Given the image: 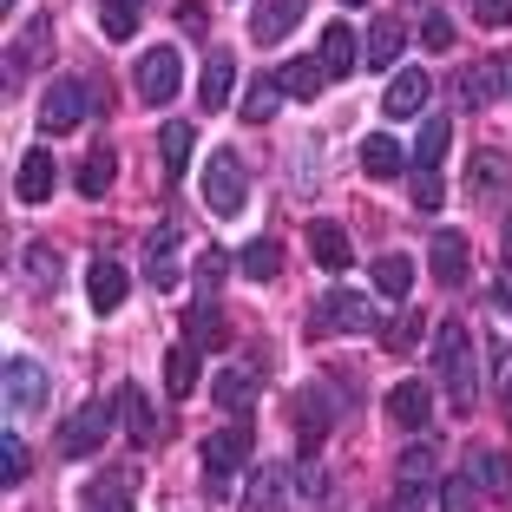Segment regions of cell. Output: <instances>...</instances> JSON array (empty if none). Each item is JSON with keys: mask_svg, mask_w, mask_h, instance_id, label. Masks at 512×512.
Wrapping results in <instances>:
<instances>
[{"mask_svg": "<svg viewBox=\"0 0 512 512\" xmlns=\"http://www.w3.org/2000/svg\"><path fill=\"white\" fill-rule=\"evenodd\" d=\"M237 263H243V276H250V283H270V276L283 270V243H276V237H250Z\"/></svg>", "mask_w": 512, "mask_h": 512, "instance_id": "1f68e13d", "label": "cell"}, {"mask_svg": "<svg viewBox=\"0 0 512 512\" xmlns=\"http://www.w3.org/2000/svg\"><path fill=\"white\" fill-rule=\"evenodd\" d=\"M7 7H14V0H7Z\"/></svg>", "mask_w": 512, "mask_h": 512, "instance_id": "11a10c76", "label": "cell"}, {"mask_svg": "<svg viewBox=\"0 0 512 512\" xmlns=\"http://www.w3.org/2000/svg\"><path fill=\"white\" fill-rule=\"evenodd\" d=\"M14 191L27 197V204H46V197H53V158H46V145H33L27 158H20V171H14Z\"/></svg>", "mask_w": 512, "mask_h": 512, "instance_id": "cb8c5ba5", "label": "cell"}, {"mask_svg": "<svg viewBox=\"0 0 512 512\" xmlns=\"http://www.w3.org/2000/svg\"><path fill=\"white\" fill-rule=\"evenodd\" d=\"M178 243H184L178 224L151 230V243H145V283L151 289H178Z\"/></svg>", "mask_w": 512, "mask_h": 512, "instance_id": "7c38bea8", "label": "cell"}, {"mask_svg": "<svg viewBox=\"0 0 512 512\" xmlns=\"http://www.w3.org/2000/svg\"><path fill=\"white\" fill-rule=\"evenodd\" d=\"M112 421H119V407H112V401H92V407H79L73 421H60V453H66V460H92V453L106 447Z\"/></svg>", "mask_w": 512, "mask_h": 512, "instance_id": "277c9868", "label": "cell"}, {"mask_svg": "<svg viewBox=\"0 0 512 512\" xmlns=\"http://www.w3.org/2000/svg\"><path fill=\"white\" fill-rule=\"evenodd\" d=\"M217 407H230V414H243V407L256 401V368H224V375L211 381Z\"/></svg>", "mask_w": 512, "mask_h": 512, "instance_id": "d6a6232c", "label": "cell"}, {"mask_svg": "<svg viewBox=\"0 0 512 512\" xmlns=\"http://www.w3.org/2000/svg\"><path fill=\"white\" fill-rule=\"evenodd\" d=\"M99 20H106L112 40H132L138 20H145V0H106V14H99Z\"/></svg>", "mask_w": 512, "mask_h": 512, "instance_id": "b9f144b4", "label": "cell"}, {"mask_svg": "<svg viewBox=\"0 0 512 512\" xmlns=\"http://www.w3.org/2000/svg\"><path fill=\"white\" fill-rule=\"evenodd\" d=\"M309 256H316L322 270H348V263H355V250H348V230L335 224V217H316V224H309Z\"/></svg>", "mask_w": 512, "mask_h": 512, "instance_id": "44dd1931", "label": "cell"}, {"mask_svg": "<svg viewBox=\"0 0 512 512\" xmlns=\"http://www.w3.org/2000/svg\"><path fill=\"white\" fill-rule=\"evenodd\" d=\"M401 46H407L401 20H375V33H368V53H362V60H368V66H381V73H388V66L401 60Z\"/></svg>", "mask_w": 512, "mask_h": 512, "instance_id": "d590c367", "label": "cell"}, {"mask_svg": "<svg viewBox=\"0 0 512 512\" xmlns=\"http://www.w3.org/2000/svg\"><path fill=\"white\" fill-rule=\"evenodd\" d=\"M427 368L440 375L453 414H473V407H480V381H473V342H467V329H460V322H440V329L427 335Z\"/></svg>", "mask_w": 512, "mask_h": 512, "instance_id": "6da1fadb", "label": "cell"}, {"mask_svg": "<svg viewBox=\"0 0 512 512\" xmlns=\"http://www.w3.org/2000/svg\"><path fill=\"white\" fill-rule=\"evenodd\" d=\"M86 512H132V473L112 467L86 486Z\"/></svg>", "mask_w": 512, "mask_h": 512, "instance_id": "d4e9b609", "label": "cell"}, {"mask_svg": "<svg viewBox=\"0 0 512 512\" xmlns=\"http://www.w3.org/2000/svg\"><path fill=\"white\" fill-rule=\"evenodd\" d=\"M0 480H7V486H20V480H27V440H20V434H7V440H0Z\"/></svg>", "mask_w": 512, "mask_h": 512, "instance_id": "7bdbcfd3", "label": "cell"}, {"mask_svg": "<svg viewBox=\"0 0 512 512\" xmlns=\"http://www.w3.org/2000/svg\"><path fill=\"white\" fill-rule=\"evenodd\" d=\"M178 27H191V33L204 27V7H197V0H184V7H178Z\"/></svg>", "mask_w": 512, "mask_h": 512, "instance_id": "f907efd6", "label": "cell"}, {"mask_svg": "<svg viewBox=\"0 0 512 512\" xmlns=\"http://www.w3.org/2000/svg\"><path fill=\"white\" fill-rule=\"evenodd\" d=\"M473 14H480V27H506V20H512V0H473Z\"/></svg>", "mask_w": 512, "mask_h": 512, "instance_id": "7dc6e473", "label": "cell"}, {"mask_svg": "<svg viewBox=\"0 0 512 512\" xmlns=\"http://www.w3.org/2000/svg\"><path fill=\"white\" fill-rule=\"evenodd\" d=\"M493 309H512V263L493 276Z\"/></svg>", "mask_w": 512, "mask_h": 512, "instance_id": "c3c4849f", "label": "cell"}, {"mask_svg": "<svg viewBox=\"0 0 512 512\" xmlns=\"http://www.w3.org/2000/svg\"><path fill=\"white\" fill-rule=\"evenodd\" d=\"M499 414L512 421V375H506V388H499Z\"/></svg>", "mask_w": 512, "mask_h": 512, "instance_id": "816d5d0a", "label": "cell"}, {"mask_svg": "<svg viewBox=\"0 0 512 512\" xmlns=\"http://www.w3.org/2000/svg\"><path fill=\"white\" fill-rule=\"evenodd\" d=\"M230 79H237V60H230V53H211L204 73H197V106H204V112L230 106Z\"/></svg>", "mask_w": 512, "mask_h": 512, "instance_id": "603a6c76", "label": "cell"}, {"mask_svg": "<svg viewBox=\"0 0 512 512\" xmlns=\"http://www.w3.org/2000/svg\"><path fill=\"white\" fill-rule=\"evenodd\" d=\"M204 204H211V217H237L250 204V171L237 165V151H211V165H204Z\"/></svg>", "mask_w": 512, "mask_h": 512, "instance_id": "3957f363", "label": "cell"}, {"mask_svg": "<svg viewBox=\"0 0 512 512\" xmlns=\"http://www.w3.org/2000/svg\"><path fill=\"white\" fill-rule=\"evenodd\" d=\"M0 388H7V407H46V368L33 362V355H7V368H0Z\"/></svg>", "mask_w": 512, "mask_h": 512, "instance_id": "9c48e42d", "label": "cell"}, {"mask_svg": "<svg viewBox=\"0 0 512 512\" xmlns=\"http://www.w3.org/2000/svg\"><path fill=\"white\" fill-rule=\"evenodd\" d=\"M302 14H309V0H256V14H250V40H263V46L289 40Z\"/></svg>", "mask_w": 512, "mask_h": 512, "instance_id": "9a60e30c", "label": "cell"}, {"mask_svg": "<svg viewBox=\"0 0 512 512\" xmlns=\"http://www.w3.org/2000/svg\"><path fill=\"white\" fill-rule=\"evenodd\" d=\"M414 335H421V322L407 316V322H401V329H388V348H407V342H414Z\"/></svg>", "mask_w": 512, "mask_h": 512, "instance_id": "681fc988", "label": "cell"}, {"mask_svg": "<svg viewBox=\"0 0 512 512\" xmlns=\"http://www.w3.org/2000/svg\"><path fill=\"white\" fill-rule=\"evenodd\" d=\"M191 151H197V125L171 119L165 132H158V158H165V171H171V178H178V171L191 165Z\"/></svg>", "mask_w": 512, "mask_h": 512, "instance_id": "4dcf8cb0", "label": "cell"}, {"mask_svg": "<svg viewBox=\"0 0 512 512\" xmlns=\"http://www.w3.org/2000/svg\"><path fill=\"white\" fill-rule=\"evenodd\" d=\"M184 342L204 348V355L224 348V309H217V302H191V316H184Z\"/></svg>", "mask_w": 512, "mask_h": 512, "instance_id": "83f0119b", "label": "cell"}, {"mask_svg": "<svg viewBox=\"0 0 512 512\" xmlns=\"http://www.w3.org/2000/svg\"><path fill=\"white\" fill-rule=\"evenodd\" d=\"M276 106H283V73H256L243 86V125H270Z\"/></svg>", "mask_w": 512, "mask_h": 512, "instance_id": "7402d4cb", "label": "cell"}, {"mask_svg": "<svg viewBox=\"0 0 512 512\" xmlns=\"http://www.w3.org/2000/svg\"><path fill=\"white\" fill-rule=\"evenodd\" d=\"M296 493H302V499H322V493H329V480H322V460H316V453H296Z\"/></svg>", "mask_w": 512, "mask_h": 512, "instance_id": "ee69618b", "label": "cell"}, {"mask_svg": "<svg viewBox=\"0 0 512 512\" xmlns=\"http://www.w3.org/2000/svg\"><path fill=\"white\" fill-rule=\"evenodd\" d=\"M506 178H512L506 151H499V145H480V151H473V165H467V197H473V204H493V197L506 191Z\"/></svg>", "mask_w": 512, "mask_h": 512, "instance_id": "2e32d148", "label": "cell"}, {"mask_svg": "<svg viewBox=\"0 0 512 512\" xmlns=\"http://www.w3.org/2000/svg\"><path fill=\"white\" fill-rule=\"evenodd\" d=\"M506 263H512V217H506Z\"/></svg>", "mask_w": 512, "mask_h": 512, "instance_id": "f5cc1de1", "label": "cell"}, {"mask_svg": "<svg viewBox=\"0 0 512 512\" xmlns=\"http://www.w3.org/2000/svg\"><path fill=\"white\" fill-rule=\"evenodd\" d=\"M467 473H473V486H480V493L512 499V453H499V447H473V453H467Z\"/></svg>", "mask_w": 512, "mask_h": 512, "instance_id": "ffe728a7", "label": "cell"}, {"mask_svg": "<svg viewBox=\"0 0 512 512\" xmlns=\"http://www.w3.org/2000/svg\"><path fill=\"white\" fill-rule=\"evenodd\" d=\"M322 86H329L322 60H289L283 66V92H289V99H322Z\"/></svg>", "mask_w": 512, "mask_h": 512, "instance_id": "f35d334b", "label": "cell"}, {"mask_svg": "<svg viewBox=\"0 0 512 512\" xmlns=\"http://www.w3.org/2000/svg\"><path fill=\"white\" fill-rule=\"evenodd\" d=\"M224 276H230V256L224 250H204V256H197V283H204V289H217Z\"/></svg>", "mask_w": 512, "mask_h": 512, "instance_id": "bcb514c9", "label": "cell"}, {"mask_svg": "<svg viewBox=\"0 0 512 512\" xmlns=\"http://www.w3.org/2000/svg\"><path fill=\"white\" fill-rule=\"evenodd\" d=\"M447 145H453V125L447 119H427L421 138H414V171H427V178H434V165L447 158Z\"/></svg>", "mask_w": 512, "mask_h": 512, "instance_id": "e575fe53", "label": "cell"}, {"mask_svg": "<svg viewBox=\"0 0 512 512\" xmlns=\"http://www.w3.org/2000/svg\"><path fill=\"white\" fill-rule=\"evenodd\" d=\"M112 407H119V427L138 440V447H151V440H158V407L145 401V388H138V381H119V388H112Z\"/></svg>", "mask_w": 512, "mask_h": 512, "instance_id": "30bf717a", "label": "cell"}, {"mask_svg": "<svg viewBox=\"0 0 512 512\" xmlns=\"http://www.w3.org/2000/svg\"><path fill=\"white\" fill-rule=\"evenodd\" d=\"M316 329H329V335H362V329H375V309H368L362 289H329V296L316 302Z\"/></svg>", "mask_w": 512, "mask_h": 512, "instance_id": "52a82bcc", "label": "cell"}, {"mask_svg": "<svg viewBox=\"0 0 512 512\" xmlns=\"http://www.w3.org/2000/svg\"><path fill=\"white\" fill-rule=\"evenodd\" d=\"M289 486H296V480H289V467H256L250 486H243V512H270Z\"/></svg>", "mask_w": 512, "mask_h": 512, "instance_id": "4316f807", "label": "cell"}, {"mask_svg": "<svg viewBox=\"0 0 512 512\" xmlns=\"http://www.w3.org/2000/svg\"><path fill=\"white\" fill-rule=\"evenodd\" d=\"M421 46H434V53H447V46H453V14H440V7H434V14L421 20Z\"/></svg>", "mask_w": 512, "mask_h": 512, "instance_id": "f6af8a7d", "label": "cell"}, {"mask_svg": "<svg viewBox=\"0 0 512 512\" xmlns=\"http://www.w3.org/2000/svg\"><path fill=\"white\" fill-rule=\"evenodd\" d=\"M132 86H138V99H145V106H171V99L184 92L178 46H145V53H138V66H132Z\"/></svg>", "mask_w": 512, "mask_h": 512, "instance_id": "7a4b0ae2", "label": "cell"}, {"mask_svg": "<svg viewBox=\"0 0 512 512\" xmlns=\"http://www.w3.org/2000/svg\"><path fill=\"white\" fill-rule=\"evenodd\" d=\"M427 270H434L447 289H460V283H467V270H473V250H467V237H460V230H440V237L427 243Z\"/></svg>", "mask_w": 512, "mask_h": 512, "instance_id": "5bb4252c", "label": "cell"}, {"mask_svg": "<svg viewBox=\"0 0 512 512\" xmlns=\"http://www.w3.org/2000/svg\"><path fill=\"white\" fill-rule=\"evenodd\" d=\"M112 178H119V151H112V145H92L86 165H79V197H106Z\"/></svg>", "mask_w": 512, "mask_h": 512, "instance_id": "f1b7e54d", "label": "cell"}, {"mask_svg": "<svg viewBox=\"0 0 512 512\" xmlns=\"http://www.w3.org/2000/svg\"><path fill=\"white\" fill-rule=\"evenodd\" d=\"M197 355H204V348H191V342H178L165 355V394H171V401H184V394L197 388V375H204V362H197Z\"/></svg>", "mask_w": 512, "mask_h": 512, "instance_id": "484cf974", "label": "cell"}, {"mask_svg": "<svg viewBox=\"0 0 512 512\" xmlns=\"http://www.w3.org/2000/svg\"><path fill=\"white\" fill-rule=\"evenodd\" d=\"M375 289H381V296H394V302H407V289H414V263H407L401 250L381 256V263H375Z\"/></svg>", "mask_w": 512, "mask_h": 512, "instance_id": "ab89813d", "label": "cell"}, {"mask_svg": "<svg viewBox=\"0 0 512 512\" xmlns=\"http://www.w3.org/2000/svg\"><path fill=\"white\" fill-rule=\"evenodd\" d=\"M493 86H499V66H467V73H460V106L480 112L486 99H493Z\"/></svg>", "mask_w": 512, "mask_h": 512, "instance_id": "60d3db41", "label": "cell"}, {"mask_svg": "<svg viewBox=\"0 0 512 512\" xmlns=\"http://www.w3.org/2000/svg\"><path fill=\"white\" fill-rule=\"evenodd\" d=\"M20 60H27V66H46V60H53V20H46V14L27 20V33H20V46H14V66Z\"/></svg>", "mask_w": 512, "mask_h": 512, "instance_id": "74e56055", "label": "cell"}, {"mask_svg": "<svg viewBox=\"0 0 512 512\" xmlns=\"http://www.w3.org/2000/svg\"><path fill=\"white\" fill-rule=\"evenodd\" d=\"M197 453H204V473H211V493L224 499V493H230V473H237L243 460H250V427H243V421H237V427H224V434H211V440H204Z\"/></svg>", "mask_w": 512, "mask_h": 512, "instance_id": "5b68a950", "label": "cell"}, {"mask_svg": "<svg viewBox=\"0 0 512 512\" xmlns=\"http://www.w3.org/2000/svg\"><path fill=\"white\" fill-rule=\"evenodd\" d=\"M434 506H440V512H473V506H480V486H473V473H440Z\"/></svg>", "mask_w": 512, "mask_h": 512, "instance_id": "8d00e7d4", "label": "cell"}, {"mask_svg": "<svg viewBox=\"0 0 512 512\" xmlns=\"http://www.w3.org/2000/svg\"><path fill=\"white\" fill-rule=\"evenodd\" d=\"M342 7H368V0H342Z\"/></svg>", "mask_w": 512, "mask_h": 512, "instance_id": "db71d44e", "label": "cell"}, {"mask_svg": "<svg viewBox=\"0 0 512 512\" xmlns=\"http://www.w3.org/2000/svg\"><path fill=\"white\" fill-rule=\"evenodd\" d=\"M125 289H132V276H125V263H112V256H99V263L86 270V296H92V309H99V316H112V309H119Z\"/></svg>", "mask_w": 512, "mask_h": 512, "instance_id": "d6986e66", "label": "cell"}, {"mask_svg": "<svg viewBox=\"0 0 512 512\" xmlns=\"http://www.w3.org/2000/svg\"><path fill=\"white\" fill-rule=\"evenodd\" d=\"M92 112V92L79 79H53L40 99V132H79V119Z\"/></svg>", "mask_w": 512, "mask_h": 512, "instance_id": "8992f818", "label": "cell"}, {"mask_svg": "<svg viewBox=\"0 0 512 512\" xmlns=\"http://www.w3.org/2000/svg\"><path fill=\"white\" fill-rule=\"evenodd\" d=\"M427 92H434V79H427L421 66H401V73L388 79V92H381V112H388V119H414V112H427Z\"/></svg>", "mask_w": 512, "mask_h": 512, "instance_id": "8fae6325", "label": "cell"}, {"mask_svg": "<svg viewBox=\"0 0 512 512\" xmlns=\"http://www.w3.org/2000/svg\"><path fill=\"white\" fill-rule=\"evenodd\" d=\"M388 421L407 427V434H421V427L434 421V388H427V381H394V394H388Z\"/></svg>", "mask_w": 512, "mask_h": 512, "instance_id": "4fadbf2b", "label": "cell"}, {"mask_svg": "<svg viewBox=\"0 0 512 512\" xmlns=\"http://www.w3.org/2000/svg\"><path fill=\"white\" fill-rule=\"evenodd\" d=\"M407 165H414V151H407L394 132H368V138H362V171H368V178L388 184V178H401Z\"/></svg>", "mask_w": 512, "mask_h": 512, "instance_id": "e0dca14e", "label": "cell"}, {"mask_svg": "<svg viewBox=\"0 0 512 512\" xmlns=\"http://www.w3.org/2000/svg\"><path fill=\"white\" fill-rule=\"evenodd\" d=\"M296 434H302V453H316L322 447V434L335 427V407H329V388L322 381H309V388H296Z\"/></svg>", "mask_w": 512, "mask_h": 512, "instance_id": "ba28073f", "label": "cell"}, {"mask_svg": "<svg viewBox=\"0 0 512 512\" xmlns=\"http://www.w3.org/2000/svg\"><path fill=\"white\" fill-rule=\"evenodd\" d=\"M355 40H362V33H355V27H342V20H335V27L322 33V53H316V60H322V73H329V79H348L355 66H362V53H368V46H355Z\"/></svg>", "mask_w": 512, "mask_h": 512, "instance_id": "ac0fdd59", "label": "cell"}, {"mask_svg": "<svg viewBox=\"0 0 512 512\" xmlns=\"http://www.w3.org/2000/svg\"><path fill=\"white\" fill-rule=\"evenodd\" d=\"M394 460H401V486H407V493H421V486H440V467H434L440 453H434V447H421V440H414V447L394 453Z\"/></svg>", "mask_w": 512, "mask_h": 512, "instance_id": "836d02e7", "label": "cell"}, {"mask_svg": "<svg viewBox=\"0 0 512 512\" xmlns=\"http://www.w3.org/2000/svg\"><path fill=\"white\" fill-rule=\"evenodd\" d=\"M20 276H27V289H60V250L53 243H27V256H20Z\"/></svg>", "mask_w": 512, "mask_h": 512, "instance_id": "f546056e", "label": "cell"}]
</instances>
